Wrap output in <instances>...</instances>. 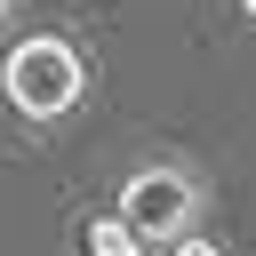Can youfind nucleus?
Listing matches in <instances>:
<instances>
[{"label": "nucleus", "instance_id": "1", "mask_svg": "<svg viewBox=\"0 0 256 256\" xmlns=\"http://www.w3.org/2000/svg\"><path fill=\"white\" fill-rule=\"evenodd\" d=\"M0 96H8V112H24V120H64V112L88 96V56H80L64 32H24V40L0 56Z\"/></svg>", "mask_w": 256, "mask_h": 256}, {"label": "nucleus", "instance_id": "2", "mask_svg": "<svg viewBox=\"0 0 256 256\" xmlns=\"http://www.w3.org/2000/svg\"><path fill=\"white\" fill-rule=\"evenodd\" d=\"M200 208H208V184L192 176V168H176V160H152V168H136L128 184H120V216L144 232V240H184L192 224H200Z\"/></svg>", "mask_w": 256, "mask_h": 256}, {"label": "nucleus", "instance_id": "3", "mask_svg": "<svg viewBox=\"0 0 256 256\" xmlns=\"http://www.w3.org/2000/svg\"><path fill=\"white\" fill-rule=\"evenodd\" d=\"M88 256H144V232L112 208V216H96V224H88Z\"/></svg>", "mask_w": 256, "mask_h": 256}, {"label": "nucleus", "instance_id": "4", "mask_svg": "<svg viewBox=\"0 0 256 256\" xmlns=\"http://www.w3.org/2000/svg\"><path fill=\"white\" fill-rule=\"evenodd\" d=\"M168 256H224V248H216V240H200V224H192L184 240H168Z\"/></svg>", "mask_w": 256, "mask_h": 256}, {"label": "nucleus", "instance_id": "5", "mask_svg": "<svg viewBox=\"0 0 256 256\" xmlns=\"http://www.w3.org/2000/svg\"><path fill=\"white\" fill-rule=\"evenodd\" d=\"M240 16H248V24H256V0H240Z\"/></svg>", "mask_w": 256, "mask_h": 256}, {"label": "nucleus", "instance_id": "6", "mask_svg": "<svg viewBox=\"0 0 256 256\" xmlns=\"http://www.w3.org/2000/svg\"><path fill=\"white\" fill-rule=\"evenodd\" d=\"M8 16H16V0H0V24H8Z\"/></svg>", "mask_w": 256, "mask_h": 256}]
</instances>
